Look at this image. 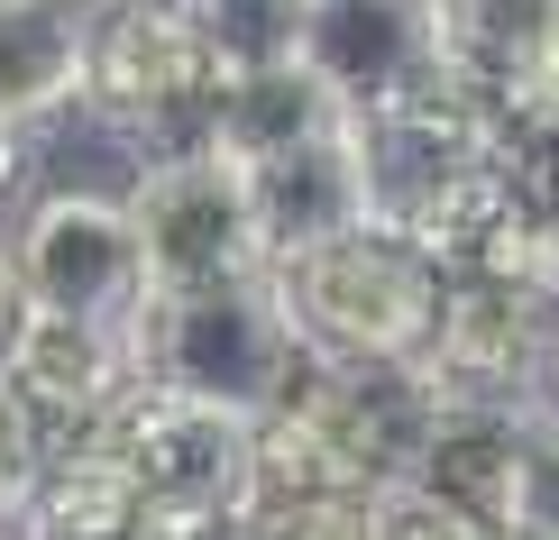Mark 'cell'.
I'll return each mask as SVG.
<instances>
[{
  "label": "cell",
  "mask_w": 559,
  "mask_h": 540,
  "mask_svg": "<svg viewBox=\"0 0 559 540\" xmlns=\"http://www.w3.org/2000/svg\"><path fill=\"white\" fill-rule=\"evenodd\" d=\"M514 540H532V531H514Z\"/></svg>",
  "instance_id": "28"
},
{
  "label": "cell",
  "mask_w": 559,
  "mask_h": 540,
  "mask_svg": "<svg viewBox=\"0 0 559 540\" xmlns=\"http://www.w3.org/2000/svg\"><path fill=\"white\" fill-rule=\"evenodd\" d=\"M542 331L550 302L504 285L486 266H450V302L440 331L413 367L440 404H496V412H542Z\"/></svg>",
  "instance_id": "8"
},
{
  "label": "cell",
  "mask_w": 559,
  "mask_h": 540,
  "mask_svg": "<svg viewBox=\"0 0 559 540\" xmlns=\"http://www.w3.org/2000/svg\"><path fill=\"white\" fill-rule=\"evenodd\" d=\"M212 83H221V64L183 0H110V10H92V101L83 110L102 129L138 137V156L202 137Z\"/></svg>",
  "instance_id": "6"
},
{
  "label": "cell",
  "mask_w": 559,
  "mask_h": 540,
  "mask_svg": "<svg viewBox=\"0 0 559 540\" xmlns=\"http://www.w3.org/2000/svg\"><path fill=\"white\" fill-rule=\"evenodd\" d=\"M514 183H523V202H542L559 220V156H514Z\"/></svg>",
  "instance_id": "23"
},
{
  "label": "cell",
  "mask_w": 559,
  "mask_h": 540,
  "mask_svg": "<svg viewBox=\"0 0 559 540\" xmlns=\"http://www.w3.org/2000/svg\"><path fill=\"white\" fill-rule=\"evenodd\" d=\"M542 404L559 412V302H550V331H542Z\"/></svg>",
  "instance_id": "25"
},
{
  "label": "cell",
  "mask_w": 559,
  "mask_h": 540,
  "mask_svg": "<svg viewBox=\"0 0 559 540\" xmlns=\"http://www.w3.org/2000/svg\"><path fill=\"white\" fill-rule=\"evenodd\" d=\"M28 275H19V256H10V229H0V367H10V348H19V331H28Z\"/></svg>",
  "instance_id": "22"
},
{
  "label": "cell",
  "mask_w": 559,
  "mask_h": 540,
  "mask_svg": "<svg viewBox=\"0 0 559 540\" xmlns=\"http://www.w3.org/2000/svg\"><path fill=\"white\" fill-rule=\"evenodd\" d=\"M248 540H377V485L331 504H285V513H248Z\"/></svg>",
  "instance_id": "19"
},
{
  "label": "cell",
  "mask_w": 559,
  "mask_h": 540,
  "mask_svg": "<svg viewBox=\"0 0 559 540\" xmlns=\"http://www.w3.org/2000/svg\"><path fill=\"white\" fill-rule=\"evenodd\" d=\"M0 540H28V523H0Z\"/></svg>",
  "instance_id": "26"
},
{
  "label": "cell",
  "mask_w": 559,
  "mask_h": 540,
  "mask_svg": "<svg viewBox=\"0 0 559 540\" xmlns=\"http://www.w3.org/2000/svg\"><path fill=\"white\" fill-rule=\"evenodd\" d=\"M92 101V10L83 0H0V120L46 129Z\"/></svg>",
  "instance_id": "12"
},
{
  "label": "cell",
  "mask_w": 559,
  "mask_h": 540,
  "mask_svg": "<svg viewBox=\"0 0 559 540\" xmlns=\"http://www.w3.org/2000/svg\"><path fill=\"white\" fill-rule=\"evenodd\" d=\"M302 64H312L348 110L431 92V83L459 74L450 0H312V10H302Z\"/></svg>",
  "instance_id": "9"
},
{
  "label": "cell",
  "mask_w": 559,
  "mask_h": 540,
  "mask_svg": "<svg viewBox=\"0 0 559 540\" xmlns=\"http://www.w3.org/2000/svg\"><path fill=\"white\" fill-rule=\"evenodd\" d=\"M523 531L559 540V412H532V485H523Z\"/></svg>",
  "instance_id": "21"
},
{
  "label": "cell",
  "mask_w": 559,
  "mask_h": 540,
  "mask_svg": "<svg viewBox=\"0 0 559 540\" xmlns=\"http://www.w3.org/2000/svg\"><path fill=\"white\" fill-rule=\"evenodd\" d=\"M248 193H258V229H266V266L294 248H321L340 229L367 220V183H358V147H348V120L312 147H285L266 166H248Z\"/></svg>",
  "instance_id": "14"
},
{
  "label": "cell",
  "mask_w": 559,
  "mask_h": 540,
  "mask_svg": "<svg viewBox=\"0 0 559 540\" xmlns=\"http://www.w3.org/2000/svg\"><path fill=\"white\" fill-rule=\"evenodd\" d=\"M183 10H193V28H202L221 74H248V64L302 56V10L312 0H183Z\"/></svg>",
  "instance_id": "17"
},
{
  "label": "cell",
  "mask_w": 559,
  "mask_h": 540,
  "mask_svg": "<svg viewBox=\"0 0 559 540\" xmlns=\"http://www.w3.org/2000/svg\"><path fill=\"white\" fill-rule=\"evenodd\" d=\"M377 540H486L459 504H440L423 477H385L377 485Z\"/></svg>",
  "instance_id": "20"
},
{
  "label": "cell",
  "mask_w": 559,
  "mask_h": 540,
  "mask_svg": "<svg viewBox=\"0 0 559 540\" xmlns=\"http://www.w3.org/2000/svg\"><path fill=\"white\" fill-rule=\"evenodd\" d=\"M10 256L28 275L37 312L92 321V331H138L156 302V266H147V239H138L129 183L120 193L110 183H46V193H28L10 220Z\"/></svg>",
  "instance_id": "5"
},
{
  "label": "cell",
  "mask_w": 559,
  "mask_h": 540,
  "mask_svg": "<svg viewBox=\"0 0 559 540\" xmlns=\"http://www.w3.org/2000/svg\"><path fill=\"white\" fill-rule=\"evenodd\" d=\"M28 137H37V129L0 120V202H10V193H19V175H28Z\"/></svg>",
  "instance_id": "24"
},
{
  "label": "cell",
  "mask_w": 559,
  "mask_h": 540,
  "mask_svg": "<svg viewBox=\"0 0 559 540\" xmlns=\"http://www.w3.org/2000/svg\"><path fill=\"white\" fill-rule=\"evenodd\" d=\"M28 540H193V531L156 523L110 440H74L56 458V477H46L37 513H28Z\"/></svg>",
  "instance_id": "15"
},
{
  "label": "cell",
  "mask_w": 559,
  "mask_h": 540,
  "mask_svg": "<svg viewBox=\"0 0 559 540\" xmlns=\"http://www.w3.org/2000/svg\"><path fill=\"white\" fill-rule=\"evenodd\" d=\"M340 120H348V101H340V92L321 83L302 56H285V64L221 74V83H212V110H202V137H212L221 156H239V166H266V156H285V147L331 137Z\"/></svg>",
  "instance_id": "13"
},
{
  "label": "cell",
  "mask_w": 559,
  "mask_h": 540,
  "mask_svg": "<svg viewBox=\"0 0 559 540\" xmlns=\"http://www.w3.org/2000/svg\"><path fill=\"white\" fill-rule=\"evenodd\" d=\"M266 275L285 293L312 367H413L440 331V302H450V266L377 220L275 256Z\"/></svg>",
  "instance_id": "2"
},
{
  "label": "cell",
  "mask_w": 559,
  "mask_h": 540,
  "mask_svg": "<svg viewBox=\"0 0 559 540\" xmlns=\"http://www.w3.org/2000/svg\"><path fill=\"white\" fill-rule=\"evenodd\" d=\"M56 458H64V440L46 431V421L28 412V394L0 375V523H28V513H37Z\"/></svg>",
  "instance_id": "18"
},
{
  "label": "cell",
  "mask_w": 559,
  "mask_h": 540,
  "mask_svg": "<svg viewBox=\"0 0 559 540\" xmlns=\"http://www.w3.org/2000/svg\"><path fill=\"white\" fill-rule=\"evenodd\" d=\"M138 367H147V385H175V394H202V404H229V412L266 421L302 385L312 348H302L275 275L258 266V275L156 293L147 321H138Z\"/></svg>",
  "instance_id": "3"
},
{
  "label": "cell",
  "mask_w": 559,
  "mask_h": 540,
  "mask_svg": "<svg viewBox=\"0 0 559 540\" xmlns=\"http://www.w3.org/2000/svg\"><path fill=\"white\" fill-rule=\"evenodd\" d=\"M0 375L28 394V412L64 440V449L92 440L138 385H147L138 331H92V321H64V312H28V331H19V348H10Z\"/></svg>",
  "instance_id": "10"
},
{
  "label": "cell",
  "mask_w": 559,
  "mask_h": 540,
  "mask_svg": "<svg viewBox=\"0 0 559 540\" xmlns=\"http://www.w3.org/2000/svg\"><path fill=\"white\" fill-rule=\"evenodd\" d=\"M348 147H358L367 220L431 248L440 266H468L486 248V229L523 202L504 110L468 74L404 92V101H377V110H348Z\"/></svg>",
  "instance_id": "1"
},
{
  "label": "cell",
  "mask_w": 559,
  "mask_h": 540,
  "mask_svg": "<svg viewBox=\"0 0 559 540\" xmlns=\"http://www.w3.org/2000/svg\"><path fill=\"white\" fill-rule=\"evenodd\" d=\"M367 467L340 449L331 431H321L312 412L294 404H275L266 421H258V495H248V513H285V504H331V495H367Z\"/></svg>",
  "instance_id": "16"
},
{
  "label": "cell",
  "mask_w": 559,
  "mask_h": 540,
  "mask_svg": "<svg viewBox=\"0 0 559 540\" xmlns=\"http://www.w3.org/2000/svg\"><path fill=\"white\" fill-rule=\"evenodd\" d=\"M404 477H423L440 504H459L486 540H514L523 531V485H532V412L440 404L431 440L413 449Z\"/></svg>",
  "instance_id": "11"
},
{
  "label": "cell",
  "mask_w": 559,
  "mask_h": 540,
  "mask_svg": "<svg viewBox=\"0 0 559 540\" xmlns=\"http://www.w3.org/2000/svg\"><path fill=\"white\" fill-rule=\"evenodd\" d=\"M83 10H110V0H83Z\"/></svg>",
  "instance_id": "27"
},
{
  "label": "cell",
  "mask_w": 559,
  "mask_h": 540,
  "mask_svg": "<svg viewBox=\"0 0 559 540\" xmlns=\"http://www.w3.org/2000/svg\"><path fill=\"white\" fill-rule=\"evenodd\" d=\"M92 440H110L129 458V477H138L156 523H175L193 540L248 523V495H258V412L202 404V394H175V385H138Z\"/></svg>",
  "instance_id": "4"
},
{
  "label": "cell",
  "mask_w": 559,
  "mask_h": 540,
  "mask_svg": "<svg viewBox=\"0 0 559 540\" xmlns=\"http://www.w3.org/2000/svg\"><path fill=\"white\" fill-rule=\"evenodd\" d=\"M129 211H138V239H147L156 293L221 285V275H258L266 266V229H258L248 166H239V156H221L212 137H183V147L138 156Z\"/></svg>",
  "instance_id": "7"
}]
</instances>
